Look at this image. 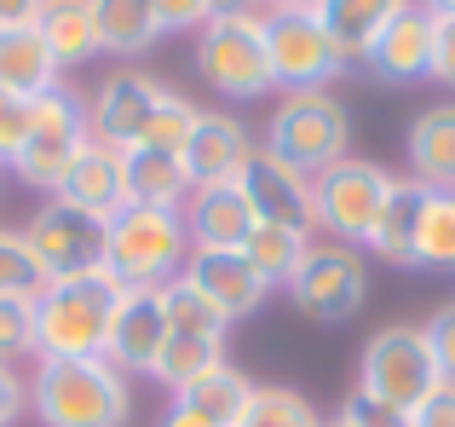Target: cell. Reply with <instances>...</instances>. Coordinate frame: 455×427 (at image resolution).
Segmentation results:
<instances>
[{"mask_svg":"<svg viewBox=\"0 0 455 427\" xmlns=\"http://www.w3.org/2000/svg\"><path fill=\"white\" fill-rule=\"evenodd\" d=\"M29 410L41 427H127L133 393L104 359H41L29 375Z\"/></svg>","mask_w":455,"mask_h":427,"instance_id":"cell-1","label":"cell"},{"mask_svg":"<svg viewBox=\"0 0 455 427\" xmlns=\"http://www.w3.org/2000/svg\"><path fill=\"white\" fill-rule=\"evenodd\" d=\"M122 283L110 271H81V278L46 283L35 301V359H104Z\"/></svg>","mask_w":455,"mask_h":427,"instance_id":"cell-2","label":"cell"},{"mask_svg":"<svg viewBox=\"0 0 455 427\" xmlns=\"http://www.w3.org/2000/svg\"><path fill=\"white\" fill-rule=\"evenodd\" d=\"M190 260V231L179 208H139L104 220V271L122 289H167Z\"/></svg>","mask_w":455,"mask_h":427,"instance_id":"cell-3","label":"cell"},{"mask_svg":"<svg viewBox=\"0 0 455 427\" xmlns=\"http://www.w3.org/2000/svg\"><path fill=\"white\" fill-rule=\"evenodd\" d=\"M92 145V122H87V99L76 87L58 81L52 93L29 99V133H23V150L12 157V173H18L29 191L58 197L64 173L76 168V157Z\"/></svg>","mask_w":455,"mask_h":427,"instance_id":"cell-4","label":"cell"},{"mask_svg":"<svg viewBox=\"0 0 455 427\" xmlns=\"http://www.w3.org/2000/svg\"><path fill=\"white\" fill-rule=\"evenodd\" d=\"M346 145H352V122H346V104L334 93H283V104L266 122V150L289 168L311 173V180L334 168Z\"/></svg>","mask_w":455,"mask_h":427,"instance_id":"cell-5","label":"cell"},{"mask_svg":"<svg viewBox=\"0 0 455 427\" xmlns=\"http://www.w3.org/2000/svg\"><path fill=\"white\" fill-rule=\"evenodd\" d=\"M392 197V173L380 162H363V157H340L334 168H323L311 180V220L317 231H329L334 243L346 248H363L369 231H375L380 208Z\"/></svg>","mask_w":455,"mask_h":427,"instance_id":"cell-6","label":"cell"},{"mask_svg":"<svg viewBox=\"0 0 455 427\" xmlns=\"http://www.w3.org/2000/svg\"><path fill=\"white\" fill-rule=\"evenodd\" d=\"M433 387H438V364H433V352H427L421 324H387L363 341L357 393L380 399V405H392V410H415Z\"/></svg>","mask_w":455,"mask_h":427,"instance_id":"cell-7","label":"cell"},{"mask_svg":"<svg viewBox=\"0 0 455 427\" xmlns=\"http://www.w3.org/2000/svg\"><path fill=\"white\" fill-rule=\"evenodd\" d=\"M196 69L225 99H266L271 58H266V18H208L196 29Z\"/></svg>","mask_w":455,"mask_h":427,"instance_id":"cell-8","label":"cell"},{"mask_svg":"<svg viewBox=\"0 0 455 427\" xmlns=\"http://www.w3.org/2000/svg\"><path fill=\"white\" fill-rule=\"evenodd\" d=\"M363 294H369V266L346 243H311L300 271L289 278V301L300 306L311 324H346V318H357L363 312Z\"/></svg>","mask_w":455,"mask_h":427,"instance_id":"cell-9","label":"cell"},{"mask_svg":"<svg viewBox=\"0 0 455 427\" xmlns=\"http://www.w3.org/2000/svg\"><path fill=\"white\" fill-rule=\"evenodd\" d=\"M266 58L283 93H329V81L346 69L329 29L311 12H266Z\"/></svg>","mask_w":455,"mask_h":427,"instance_id":"cell-10","label":"cell"},{"mask_svg":"<svg viewBox=\"0 0 455 427\" xmlns=\"http://www.w3.org/2000/svg\"><path fill=\"white\" fill-rule=\"evenodd\" d=\"M35 260L46 266V278H81V271H104V220L87 208H69L64 197H46L35 208V220L23 225Z\"/></svg>","mask_w":455,"mask_h":427,"instance_id":"cell-11","label":"cell"},{"mask_svg":"<svg viewBox=\"0 0 455 427\" xmlns=\"http://www.w3.org/2000/svg\"><path fill=\"white\" fill-rule=\"evenodd\" d=\"M179 278H185L190 289H196L202 301L225 318V324L254 318L259 301L271 294L266 283H259V271L243 260V248H190V260H185V271H179Z\"/></svg>","mask_w":455,"mask_h":427,"instance_id":"cell-12","label":"cell"},{"mask_svg":"<svg viewBox=\"0 0 455 427\" xmlns=\"http://www.w3.org/2000/svg\"><path fill=\"white\" fill-rule=\"evenodd\" d=\"M167 347V312H162V289H122L104 335V364H116L122 375H150L156 352Z\"/></svg>","mask_w":455,"mask_h":427,"instance_id":"cell-13","label":"cell"},{"mask_svg":"<svg viewBox=\"0 0 455 427\" xmlns=\"http://www.w3.org/2000/svg\"><path fill=\"white\" fill-rule=\"evenodd\" d=\"M162 99V81L145 76V69H116L110 81L99 87V99L87 104V122H92V139L110 150H133L145 139V122Z\"/></svg>","mask_w":455,"mask_h":427,"instance_id":"cell-14","label":"cell"},{"mask_svg":"<svg viewBox=\"0 0 455 427\" xmlns=\"http://www.w3.org/2000/svg\"><path fill=\"white\" fill-rule=\"evenodd\" d=\"M179 162H185L190 191H196V185H236L243 168L254 162V139H248V127L236 122V116L202 110V122H196V133H190V145L179 150Z\"/></svg>","mask_w":455,"mask_h":427,"instance_id":"cell-15","label":"cell"},{"mask_svg":"<svg viewBox=\"0 0 455 427\" xmlns=\"http://www.w3.org/2000/svg\"><path fill=\"white\" fill-rule=\"evenodd\" d=\"M243 191H248L259 220L294 225V231H317V220H311V173L277 162L271 150H254V162L243 168Z\"/></svg>","mask_w":455,"mask_h":427,"instance_id":"cell-16","label":"cell"},{"mask_svg":"<svg viewBox=\"0 0 455 427\" xmlns=\"http://www.w3.org/2000/svg\"><path fill=\"white\" fill-rule=\"evenodd\" d=\"M190 208L185 214V231H190V248H243L248 231L259 225L254 203H248L243 180L236 185H196V191L185 197Z\"/></svg>","mask_w":455,"mask_h":427,"instance_id":"cell-17","label":"cell"},{"mask_svg":"<svg viewBox=\"0 0 455 427\" xmlns=\"http://www.w3.org/2000/svg\"><path fill=\"white\" fill-rule=\"evenodd\" d=\"M363 64L375 69L380 81H392V87L433 76V12H427V6L398 12V18H392L387 29H380V41L369 46Z\"/></svg>","mask_w":455,"mask_h":427,"instance_id":"cell-18","label":"cell"},{"mask_svg":"<svg viewBox=\"0 0 455 427\" xmlns=\"http://www.w3.org/2000/svg\"><path fill=\"white\" fill-rule=\"evenodd\" d=\"M410 6H415V0H317L311 18L329 29L334 52H340L346 69H352V64L369 58V46L380 41V29H387L398 12H410Z\"/></svg>","mask_w":455,"mask_h":427,"instance_id":"cell-19","label":"cell"},{"mask_svg":"<svg viewBox=\"0 0 455 427\" xmlns=\"http://www.w3.org/2000/svg\"><path fill=\"white\" fill-rule=\"evenodd\" d=\"M58 197H64L69 208L99 214V220L122 214V208H127V168H122V150H110V145H99V139H92V145L76 157V168L64 173Z\"/></svg>","mask_w":455,"mask_h":427,"instance_id":"cell-20","label":"cell"},{"mask_svg":"<svg viewBox=\"0 0 455 427\" xmlns=\"http://www.w3.org/2000/svg\"><path fill=\"white\" fill-rule=\"evenodd\" d=\"M410 180L427 191H455V104H433L410 122Z\"/></svg>","mask_w":455,"mask_h":427,"instance_id":"cell-21","label":"cell"},{"mask_svg":"<svg viewBox=\"0 0 455 427\" xmlns=\"http://www.w3.org/2000/svg\"><path fill=\"white\" fill-rule=\"evenodd\" d=\"M58 76H64V69L52 64V52H46L35 23L0 29V93H12V99H41V93L58 87Z\"/></svg>","mask_w":455,"mask_h":427,"instance_id":"cell-22","label":"cell"},{"mask_svg":"<svg viewBox=\"0 0 455 427\" xmlns=\"http://www.w3.org/2000/svg\"><path fill=\"white\" fill-rule=\"evenodd\" d=\"M35 29H41L46 52L58 69H76L87 58H99V23H92V0H46L35 12Z\"/></svg>","mask_w":455,"mask_h":427,"instance_id":"cell-23","label":"cell"},{"mask_svg":"<svg viewBox=\"0 0 455 427\" xmlns=\"http://www.w3.org/2000/svg\"><path fill=\"white\" fill-rule=\"evenodd\" d=\"M122 168H127V203H139V208H185L190 180H185V162H179L173 150L133 145V150H122Z\"/></svg>","mask_w":455,"mask_h":427,"instance_id":"cell-24","label":"cell"},{"mask_svg":"<svg viewBox=\"0 0 455 427\" xmlns=\"http://www.w3.org/2000/svg\"><path fill=\"white\" fill-rule=\"evenodd\" d=\"M421 203H427V185L415 180H392V197L380 208L375 231H369V254H380L387 266H415V225H421Z\"/></svg>","mask_w":455,"mask_h":427,"instance_id":"cell-25","label":"cell"},{"mask_svg":"<svg viewBox=\"0 0 455 427\" xmlns=\"http://www.w3.org/2000/svg\"><path fill=\"white\" fill-rule=\"evenodd\" d=\"M311 254V231H294V225H271L259 220L243 243V260L259 271L266 289H289V278L300 271V260Z\"/></svg>","mask_w":455,"mask_h":427,"instance_id":"cell-26","label":"cell"},{"mask_svg":"<svg viewBox=\"0 0 455 427\" xmlns=\"http://www.w3.org/2000/svg\"><path fill=\"white\" fill-rule=\"evenodd\" d=\"M92 23H99V52H116V58L150 52L156 35H162L150 0H92Z\"/></svg>","mask_w":455,"mask_h":427,"instance_id":"cell-27","label":"cell"},{"mask_svg":"<svg viewBox=\"0 0 455 427\" xmlns=\"http://www.w3.org/2000/svg\"><path fill=\"white\" fill-rule=\"evenodd\" d=\"M179 399H185V405H196L213 427H236V422H243V410H248V399H254V382H248V375L225 359V364H213L208 375H196V382H190Z\"/></svg>","mask_w":455,"mask_h":427,"instance_id":"cell-28","label":"cell"},{"mask_svg":"<svg viewBox=\"0 0 455 427\" xmlns=\"http://www.w3.org/2000/svg\"><path fill=\"white\" fill-rule=\"evenodd\" d=\"M213 364H225V341L220 335H167V347L156 352L150 375L179 399L190 382H196V375H208Z\"/></svg>","mask_w":455,"mask_h":427,"instance_id":"cell-29","label":"cell"},{"mask_svg":"<svg viewBox=\"0 0 455 427\" xmlns=\"http://www.w3.org/2000/svg\"><path fill=\"white\" fill-rule=\"evenodd\" d=\"M415 266L455 271V191H427L415 225Z\"/></svg>","mask_w":455,"mask_h":427,"instance_id":"cell-30","label":"cell"},{"mask_svg":"<svg viewBox=\"0 0 455 427\" xmlns=\"http://www.w3.org/2000/svg\"><path fill=\"white\" fill-rule=\"evenodd\" d=\"M46 266L35 260L29 237L12 231V225H0V294H12V301H41L46 294Z\"/></svg>","mask_w":455,"mask_h":427,"instance_id":"cell-31","label":"cell"},{"mask_svg":"<svg viewBox=\"0 0 455 427\" xmlns=\"http://www.w3.org/2000/svg\"><path fill=\"white\" fill-rule=\"evenodd\" d=\"M196 122H202V104H190L185 93H173V87H162V99H156V110H150V122H145V139L139 145H150V150H185L190 145V133H196Z\"/></svg>","mask_w":455,"mask_h":427,"instance_id":"cell-32","label":"cell"},{"mask_svg":"<svg viewBox=\"0 0 455 427\" xmlns=\"http://www.w3.org/2000/svg\"><path fill=\"white\" fill-rule=\"evenodd\" d=\"M236 427H323V416L294 387H254V399H248V410H243Z\"/></svg>","mask_w":455,"mask_h":427,"instance_id":"cell-33","label":"cell"},{"mask_svg":"<svg viewBox=\"0 0 455 427\" xmlns=\"http://www.w3.org/2000/svg\"><path fill=\"white\" fill-rule=\"evenodd\" d=\"M162 312H167V335H220V341H225V329H231L196 289H190L185 278H173V283L162 289Z\"/></svg>","mask_w":455,"mask_h":427,"instance_id":"cell-34","label":"cell"},{"mask_svg":"<svg viewBox=\"0 0 455 427\" xmlns=\"http://www.w3.org/2000/svg\"><path fill=\"white\" fill-rule=\"evenodd\" d=\"M18 352H35V301L0 294V364H12Z\"/></svg>","mask_w":455,"mask_h":427,"instance_id":"cell-35","label":"cell"},{"mask_svg":"<svg viewBox=\"0 0 455 427\" xmlns=\"http://www.w3.org/2000/svg\"><path fill=\"white\" fill-rule=\"evenodd\" d=\"M421 335H427V352H433V364H438V382H455V301L427 318Z\"/></svg>","mask_w":455,"mask_h":427,"instance_id":"cell-36","label":"cell"},{"mask_svg":"<svg viewBox=\"0 0 455 427\" xmlns=\"http://www.w3.org/2000/svg\"><path fill=\"white\" fill-rule=\"evenodd\" d=\"M340 422L346 427H410V410H392V405H380V399H369V393H352L340 405Z\"/></svg>","mask_w":455,"mask_h":427,"instance_id":"cell-37","label":"cell"},{"mask_svg":"<svg viewBox=\"0 0 455 427\" xmlns=\"http://www.w3.org/2000/svg\"><path fill=\"white\" fill-rule=\"evenodd\" d=\"M23 133H29V99L0 93V162H12L23 150Z\"/></svg>","mask_w":455,"mask_h":427,"instance_id":"cell-38","label":"cell"},{"mask_svg":"<svg viewBox=\"0 0 455 427\" xmlns=\"http://www.w3.org/2000/svg\"><path fill=\"white\" fill-rule=\"evenodd\" d=\"M433 81L455 87V12H433Z\"/></svg>","mask_w":455,"mask_h":427,"instance_id":"cell-39","label":"cell"},{"mask_svg":"<svg viewBox=\"0 0 455 427\" xmlns=\"http://www.w3.org/2000/svg\"><path fill=\"white\" fill-rule=\"evenodd\" d=\"M410 427H455V382H438L433 393L410 410Z\"/></svg>","mask_w":455,"mask_h":427,"instance_id":"cell-40","label":"cell"},{"mask_svg":"<svg viewBox=\"0 0 455 427\" xmlns=\"http://www.w3.org/2000/svg\"><path fill=\"white\" fill-rule=\"evenodd\" d=\"M150 6H156L162 35H173V29H202V23H208V0H150Z\"/></svg>","mask_w":455,"mask_h":427,"instance_id":"cell-41","label":"cell"},{"mask_svg":"<svg viewBox=\"0 0 455 427\" xmlns=\"http://www.w3.org/2000/svg\"><path fill=\"white\" fill-rule=\"evenodd\" d=\"M23 405H29V382H23L12 364H0V427H12L23 416Z\"/></svg>","mask_w":455,"mask_h":427,"instance_id":"cell-42","label":"cell"},{"mask_svg":"<svg viewBox=\"0 0 455 427\" xmlns=\"http://www.w3.org/2000/svg\"><path fill=\"white\" fill-rule=\"evenodd\" d=\"M162 427H213V422L202 416L196 405H185V399H173V405L162 410Z\"/></svg>","mask_w":455,"mask_h":427,"instance_id":"cell-43","label":"cell"},{"mask_svg":"<svg viewBox=\"0 0 455 427\" xmlns=\"http://www.w3.org/2000/svg\"><path fill=\"white\" fill-rule=\"evenodd\" d=\"M208 18H266L259 0H208Z\"/></svg>","mask_w":455,"mask_h":427,"instance_id":"cell-44","label":"cell"},{"mask_svg":"<svg viewBox=\"0 0 455 427\" xmlns=\"http://www.w3.org/2000/svg\"><path fill=\"white\" fill-rule=\"evenodd\" d=\"M41 6H46V0H0V29H12V23H35Z\"/></svg>","mask_w":455,"mask_h":427,"instance_id":"cell-45","label":"cell"},{"mask_svg":"<svg viewBox=\"0 0 455 427\" xmlns=\"http://www.w3.org/2000/svg\"><path fill=\"white\" fill-rule=\"evenodd\" d=\"M259 6H266V12H311L317 0H259Z\"/></svg>","mask_w":455,"mask_h":427,"instance_id":"cell-46","label":"cell"},{"mask_svg":"<svg viewBox=\"0 0 455 427\" xmlns=\"http://www.w3.org/2000/svg\"><path fill=\"white\" fill-rule=\"evenodd\" d=\"M415 6H427V12H455V0H415Z\"/></svg>","mask_w":455,"mask_h":427,"instance_id":"cell-47","label":"cell"},{"mask_svg":"<svg viewBox=\"0 0 455 427\" xmlns=\"http://www.w3.org/2000/svg\"><path fill=\"white\" fill-rule=\"evenodd\" d=\"M323 427H346V422H340V416H334V422H323Z\"/></svg>","mask_w":455,"mask_h":427,"instance_id":"cell-48","label":"cell"}]
</instances>
